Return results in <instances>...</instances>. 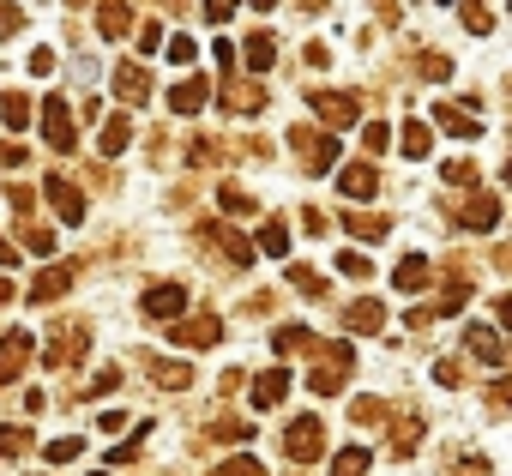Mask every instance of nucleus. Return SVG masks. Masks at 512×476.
<instances>
[{"label":"nucleus","instance_id":"f257e3e1","mask_svg":"<svg viewBox=\"0 0 512 476\" xmlns=\"http://www.w3.org/2000/svg\"><path fill=\"white\" fill-rule=\"evenodd\" d=\"M350 368H356V350H350V344H320V350H314L308 392H314V398H338V392L350 386Z\"/></svg>","mask_w":512,"mask_h":476},{"label":"nucleus","instance_id":"f03ea898","mask_svg":"<svg viewBox=\"0 0 512 476\" xmlns=\"http://www.w3.org/2000/svg\"><path fill=\"white\" fill-rule=\"evenodd\" d=\"M290 145H296V157H302V169H308V175H326V169H338V133L290 127Z\"/></svg>","mask_w":512,"mask_h":476},{"label":"nucleus","instance_id":"7ed1b4c3","mask_svg":"<svg viewBox=\"0 0 512 476\" xmlns=\"http://www.w3.org/2000/svg\"><path fill=\"white\" fill-rule=\"evenodd\" d=\"M284 452H290L296 464H314V458L326 452V422H314V416H296V422L284 428Z\"/></svg>","mask_w":512,"mask_h":476},{"label":"nucleus","instance_id":"20e7f679","mask_svg":"<svg viewBox=\"0 0 512 476\" xmlns=\"http://www.w3.org/2000/svg\"><path fill=\"white\" fill-rule=\"evenodd\" d=\"M308 109H314L326 127H356V115H362V103H356L350 91H320V85L308 91Z\"/></svg>","mask_w":512,"mask_h":476},{"label":"nucleus","instance_id":"39448f33","mask_svg":"<svg viewBox=\"0 0 512 476\" xmlns=\"http://www.w3.org/2000/svg\"><path fill=\"white\" fill-rule=\"evenodd\" d=\"M169 338L187 344V350H211V344L223 338V320H217V314H181V320L169 326Z\"/></svg>","mask_w":512,"mask_h":476},{"label":"nucleus","instance_id":"423d86ee","mask_svg":"<svg viewBox=\"0 0 512 476\" xmlns=\"http://www.w3.org/2000/svg\"><path fill=\"white\" fill-rule=\"evenodd\" d=\"M43 139H49V151H73V145H79L67 97H49V103H43Z\"/></svg>","mask_w":512,"mask_h":476},{"label":"nucleus","instance_id":"0eeeda50","mask_svg":"<svg viewBox=\"0 0 512 476\" xmlns=\"http://www.w3.org/2000/svg\"><path fill=\"white\" fill-rule=\"evenodd\" d=\"M43 193H49V205H55L61 223H85V193L67 175H43Z\"/></svg>","mask_w":512,"mask_h":476},{"label":"nucleus","instance_id":"6e6552de","mask_svg":"<svg viewBox=\"0 0 512 476\" xmlns=\"http://www.w3.org/2000/svg\"><path fill=\"white\" fill-rule=\"evenodd\" d=\"M31 332H7V338H0V386H13L25 368H31Z\"/></svg>","mask_w":512,"mask_h":476},{"label":"nucleus","instance_id":"1a4fd4ad","mask_svg":"<svg viewBox=\"0 0 512 476\" xmlns=\"http://www.w3.org/2000/svg\"><path fill=\"white\" fill-rule=\"evenodd\" d=\"M139 308H145V320H181L187 314V290L181 284H151Z\"/></svg>","mask_w":512,"mask_h":476},{"label":"nucleus","instance_id":"9d476101","mask_svg":"<svg viewBox=\"0 0 512 476\" xmlns=\"http://www.w3.org/2000/svg\"><path fill=\"white\" fill-rule=\"evenodd\" d=\"M73 278H79V266H73V260H61V266L37 272V284H31V302H37V308H43V302H61V296L73 290Z\"/></svg>","mask_w":512,"mask_h":476},{"label":"nucleus","instance_id":"9b49d317","mask_svg":"<svg viewBox=\"0 0 512 476\" xmlns=\"http://www.w3.org/2000/svg\"><path fill=\"white\" fill-rule=\"evenodd\" d=\"M458 223H464L470 235H482V229H494V223H500V199H494V193H470V199L458 205Z\"/></svg>","mask_w":512,"mask_h":476},{"label":"nucleus","instance_id":"f8f14e48","mask_svg":"<svg viewBox=\"0 0 512 476\" xmlns=\"http://www.w3.org/2000/svg\"><path fill=\"white\" fill-rule=\"evenodd\" d=\"M392 284H398L404 296H422V290L434 284V266H428V254H404V260H398V272H392Z\"/></svg>","mask_w":512,"mask_h":476},{"label":"nucleus","instance_id":"ddd939ff","mask_svg":"<svg viewBox=\"0 0 512 476\" xmlns=\"http://www.w3.org/2000/svg\"><path fill=\"white\" fill-rule=\"evenodd\" d=\"M344 326H350L356 338H374V332L386 326V302H374V296H362V302H350V308H344Z\"/></svg>","mask_w":512,"mask_h":476},{"label":"nucleus","instance_id":"4468645a","mask_svg":"<svg viewBox=\"0 0 512 476\" xmlns=\"http://www.w3.org/2000/svg\"><path fill=\"white\" fill-rule=\"evenodd\" d=\"M85 350H91V332H79V326H67V332H61V338H55V344L43 350V362H49V368H73V362H79Z\"/></svg>","mask_w":512,"mask_h":476},{"label":"nucleus","instance_id":"2eb2a0df","mask_svg":"<svg viewBox=\"0 0 512 476\" xmlns=\"http://www.w3.org/2000/svg\"><path fill=\"white\" fill-rule=\"evenodd\" d=\"M115 97L127 103V109H139V103H151V79H145V67H115Z\"/></svg>","mask_w":512,"mask_h":476},{"label":"nucleus","instance_id":"dca6fc26","mask_svg":"<svg viewBox=\"0 0 512 476\" xmlns=\"http://www.w3.org/2000/svg\"><path fill=\"white\" fill-rule=\"evenodd\" d=\"M205 103H211V85H205L199 73H187V79L169 91V109H175V115H199Z\"/></svg>","mask_w":512,"mask_h":476},{"label":"nucleus","instance_id":"f3484780","mask_svg":"<svg viewBox=\"0 0 512 476\" xmlns=\"http://www.w3.org/2000/svg\"><path fill=\"white\" fill-rule=\"evenodd\" d=\"M464 344H470V356H476V362H488V368H500V362H506V344H500V332H494V326H464Z\"/></svg>","mask_w":512,"mask_h":476},{"label":"nucleus","instance_id":"a211bd4d","mask_svg":"<svg viewBox=\"0 0 512 476\" xmlns=\"http://www.w3.org/2000/svg\"><path fill=\"white\" fill-rule=\"evenodd\" d=\"M139 368H145L157 386H169V392L193 386V368H187V362H169V356H139Z\"/></svg>","mask_w":512,"mask_h":476},{"label":"nucleus","instance_id":"6ab92c4d","mask_svg":"<svg viewBox=\"0 0 512 476\" xmlns=\"http://www.w3.org/2000/svg\"><path fill=\"white\" fill-rule=\"evenodd\" d=\"M344 229L356 235V242H386V235H392V217H380V211H344Z\"/></svg>","mask_w":512,"mask_h":476},{"label":"nucleus","instance_id":"aec40b11","mask_svg":"<svg viewBox=\"0 0 512 476\" xmlns=\"http://www.w3.org/2000/svg\"><path fill=\"white\" fill-rule=\"evenodd\" d=\"M434 127H446L452 139H482V121H476L470 109H458V103H440V109H434Z\"/></svg>","mask_w":512,"mask_h":476},{"label":"nucleus","instance_id":"412c9836","mask_svg":"<svg viewBox=\"0 0 512 476\" xmlns=\"http://www.w3.org/2000/svg\"><path fill=\"white\" fill-rule=\"evenodd\" d=\"M338 187H344L350 199H374V193H380V169H374V163H344Z\"/></svg>","mask_w":512,"mask_h":476},{"label":"nucleus","instance_id":"4be33fe9","mask_svg":"<svg viewBox=\"0 0 512 476\" xmlns=\"http://www.w3.org/2000/svg\"><path fill=\"white\" fill-rule=\"evenodd\" d=\"M223 109L229 115H260L266 109V85H223Z\"/></svg>","mask_w":512,"mask_h":476},{"label":"nucleus","instance_id":"5701e85b","mask_svg":"<svg viewBox=\"0 0 512 476\" xmlns=\"http://www.w3.org/2000/svg\"><path fill=\"white\" fill-rule=\"evenodd\" d=\"M127 145H133V121H127V115H109L103 133H97V151H103V157H121Z\"/></svg>","mask_w":512,"mask_h":476},{"label":"nucleus","instance_id":"b1692460","mask_svg":"<svg viewBox=\"0 0 512 476\" xmlns=\"http://www.w3.org/2000/svg\"><path fill=\"white\" fill-rule=\"evenodd\" d=\"M398 151H404L410 163H422V157L434 151V133H428V121H416V115H410V121H404V133H398Z\"/></svg>","mask_w":512,"mask_h":476},{"label":"nucleus","instance_id":"393cba45","mask_svg":"<svg viewBox=\"0 0 512 476\" xmlns=\"http://www.w3.org/2000/svg\"><path fill=\"white\" fill-rule=\"evenodd\" d=\"M97 31L103 37H127L133 31V7H127V0H103V7H97Z\"/></svg>","mask_w":512,"mask_h":476},{"label":"nucleus","instance_id":"a878e982","mask_svg":"<svg viewBox=\"0 0 512 476\" xmlns=\"http://www.w3.org/2000/svg\"><path fill=\"white\" fill-rule=\"evenodd\" d=\"M284 392H290V374H284V368H272V374H260V380H253V404H260V410L284 404Z\"/></svg>","mask_w":512,"mask_h":476},{"label":"nucleus","instance_id":"bb28decb","mask_svg":"<svg viewBox=\"0 0 512 476\" xmlns=\"http://www.w3.org/2000/svg\"><path fill=\"white\" fill-rule=\"evenodd\" d=\"M260 254H272V260H284L290 254V229H284V217H266L260 223V242H253Z\"/></svg>","mask_w":512,"mask_h":476},{"label":"nucleus","instance_id":"cd10ccee","mask_svg":"<svg viewBox=\"0 0 512 476\" xmlns=\"http://www.w3.org/2000/svg\"><path fill=\"white\" fill-rule=\"evenodd\" d=\"M272 350H278V356H296V350H314V332H308V326H278V332H272Z\"/></svg>","mask_w":512,"mask_h":476},{"label":"nucleus","instance_id":"c85d7f7f","mask_svg":"<svg viewBox=\"0 0 512 476\" xmlns=\"http://www.w3.org/2000/svg\"><path fill=\"white\" fill-rule=\"evenodd\" d=\"M217 248H223V260H229L235 272H247V266H253V242H241L235 229H223V235H217Z\"/></svg>","mask_w":512,"mask_h":476},{"label":"nucleus","instance_id":"c756f323","mask_svg":"<svg viewBox=\"0 0 512 476\" xmlns=\"http://www.w3.org/2000/svg\"><path fill=\"white\" fill-rule=\"evenodd\" d=\"M241 55H247V67H253V73H266V67L278 61V43L260 31V37H247V49H241Z\"/></svg>","mask_w":512,"mask_h":476},{"label":"nucleus","instance_id":"7c9ffc66","mask_svg":"<svg viewBox=\"0 0 512 476\" xmlns=\"http://www.w3.org/2000/svg\"><path fill=\"white\" fill-rule=\"evenodd\" d=\"M19 242H25L37 260H49V254H55V229H43V223H19Z\"/></svg>","mask_w":512,"mask_h":476},{"label":"nucleus","instance_id":"2f4dec72","mask_svg":"<svg viewBox=\"0 0 512 476\" xmlns=\"http://www.w3.org/2000/svg\"><path fill=\"white\" fill-rule=\"evenodd\" d=\"M470 296H476V290H470V278H452V284H446V290H440V302H434V308H428V314H458V308H464V302H470Z\"/></svg>","mask_w":512,"mask_h":476},{"label":"nucleus","instance_id":"473e14b6","mask_svg":"<svg viewBox=\"0 0 512 476\" xmlns=\"http://www.w3.org/2000/svg\"><path fill=\"white\" fill-rule=\"evenodd\" d=\"M422 434H428V428H422V416H404V422H398V434H392V452H398V458H410V452L422 446Z\"/></svg>","mask_w":512,"mask_h":476},{"label":"nucleus","instance_id":"72a5a7b5","mask_svg":"<svg viewBox=\"0 0 512 476\" xmlns=\"http://www.w3.org/2000/svg\"><path fill=\"white\" fill-rule=\"evenodd\" d=\"M0 121H7L13 133H25V127H31V97H19V91H7V103H0Z\"/></svg>","mask_w":512,"mask_h":476},{"label":"nucleus","instance_id":"f704fd0d","mask_svg":"<svg viewBox=\"0 0 512 476\" xmlns=\"http://www.w3.org/2000/svg\"><path fill=\"white\" fill-rule=\"evenodd\" d=\"M217 211H229V217H253L260 205H253V193H241V187H217Z\"/></svg>","mask_w":512,"mask_h":476},{"label":"nucleus","instance_id":"c9c22d12","mask_svg":"<svg viewBox=\"0 0 512 476\" xmlns=\"http://www.w3.org/2000/svg\"><path fill=\"white\" fill-rule=\"evenodd\" d=\"M464 25H470L476 37H488V31H494V7H488V0H464Z\"/></svg>","mask_w":512,"mask_h":476},{"label":"nucleus","instance_id":"e433bc0d","mask_svg":"<svg viewBox=\"0 0 512 476\" xmlns=\"http://www.w3.org/2000/svg\"><path fill=\"white\" fill-rule=\"evenodd\" d=\"M7 199H13L19 223H37V199H31V187H25V181H7Z\"/></svg>","mask_w":512,"mask_h":476},{"label":"nucleus","instance_id":"4c0bfd02","mask_svg":"<svg viewBox=\"0 0 512 476\" xmlns=\"http://www.w3.org/2000/svg\"><path fill=\"white\" fill-rule=\"evenodd\" d=\"M362 470H368V452H362V446H344V452L332 458V476H362Z\"/></svg>","mask_w":512,"mask_h":476},{"label":"nucleus","instance_id":"58836bf2","mask_svg":"<svg viewBox=\"0 0 512 476\" xmlns=\"http://www.w3.org/2000/svg\"><path fill=\"white\" fill-rule=\"evenodd\" d=\"M25 446H31V428H19V422H13V428H0V458H19Z\"/></svg>","mask_w":512,"mask_h":476},{"label":"nucleus","instance_id":"ea45409f","mask_svg":"<svg viewBox=\"0 0 512 476\" xmlns=\"http://www.w3.org/2000/svg\"><path fill=\"white\" fill-rule=\"evenodd\" d=\"M211 476H266V464H260V458H223Z\"/></svg>","mask_w":512,"mask_h":476},{"label":"nucleus","instance_id":"a19ab883","mask_svg":"<svg viewBox=\"0 0 512 476\" xmlns=\"http://www.w3.org/2000/svg\"><path fill=\"white\" fill-rule=\"evenodd\" d=\"M416 73H422L428 85H440V79H452V61H446V55H422V61H416Z\"/></svg>","mask_w":512,"mask_h":476},{"label":"nucleus","instance_id":"79ce46f5","mask_svg":"<svg viewBox=\"0 0 512 476\" xmlns=\"http://www.w3.org/2000/svg\"><path fill=\"white\" fill-rule=\"evenodd\" d=\"M386 145H392V127H386V121H368V133H362V151H368V157H380Z\"/></svg>","mask_w":512,"mask_h":476},{"label":"nucleus","instance_id":"37998d69","mask_svg":"<svg viewBox=\"0 0 512 476\" xmlns=\"http://www.w3.org/2000/svg\"><path fill=\"white\" fill-rule=\"evenodd\" d=\"M338 272H344V278H362V284H368V278H374V260H368V254H338Z\"/></svg>","mask_w":512,"mask_h":476},{"label":"nucleus","instance_id":"c03bdc74","mask_svg":"<svg viewBox=\"0 0 512 476\" xmlns=\"http://www.w3.org/2000/svg\"><path fill=\"white\" fill-rule=\"evenodd\" d=\"M290 278H296V290H302V296H326V278H320L314 266H290Z\"/></svg>","mask_w":512,"mask_h":476},{"label":"nucleus","instance_id":"a18cd8bd","mask_svg":"<svg viewBox=\"0 0 512 476\" xmlns=\"http://www.w3.org/2000/svg\"><path fill=\"white\" fill-rule=\"evenodd\" d=\"M380 416H386V404H380V398H356V404H350V422H362V428H374Z\"/></svg>","mask_w":512,"mask_h":476},{"label":"nucleus","instance_id":"49530a36","mask_svg":"<svg viewBox=\"0 0 512 476\" xmlns=\"http://www.w3.org/2000/svg\"><path fill=\"white\" fill-rule=\"evenodd\" d=\"M211 434H217V440H253V422H235V416H217V422H211Z\"/></svg>","mask_w":512,"mask_h":476},{"label":"nucleus","instance_id":"de8ad7c7","mask_svg":"<svg viewBox=\"0 0 512 476\" xmlns=\"http://www.w3.org/2000/svg\"><path fill=\"white\" fill-rule=\"evenodd\" d=\"M43 458H49V464H73V458H79V440H73V434H61V440H49V446H43Z\"/></svg>","mask_w":512,"mask_h":476},{"label":"nucleus","instance_id":"09e8293b","mask_svg":"<svg viewBox=\"0 0 512 476\" xmlns=\"http://www.w3.org/2000/svg\"><path fill=\"white\" fill-rule=\"evenodd\" d=\"M440 175H446V181H452V187H464V193H470V187H476V181H482V175H476V163H446V169H440Z\"/></svg>","mask_w":512,"mask_h":476},{"label":"nucleus","instance_id":"8fccbe9b","mask_svg":"<svg viewBox=\"0 0 512 476\" xmlns=\"http://www.w3.org/2000/svg\"><path fill=\"white\" fill-rule=\"evenodd\" d=\"M25 31V13L13 7V0H0V37H19Z\"/></svg>","mask_w":512,"mask_h":476},{"label":"nucleus","instance_id":"3c124183","mask_svg":"<svg viewBox=\"0 0 512 476\" xmlns=\"http://www.w3.org/2000/svg\"><path fill=\"white\" fill-rule=\"evenodd\" d=\"M446 476H488V458L482 452H470V458H452V470Z\"/></svg>","mask_w":512,"mask_h":476},{"label":"nucleus","instance_id":"603ef678","mask_svg":"<svg viewBox=\"0 0 512 476\" xmlns=\"http://www.w3.org/2000/svg\"><path fill=\"white\" fill-rule=\"evenodd\" d=\"M139 49H145V55H151V49H163V25H157V19H145V25H139Z\"/></svg>","mask_w":512,"mask_h":476},{"label":"nucleus","instance_id":"864d4df0","mask_svg":"<svg viewBox=\"0 0 512 476\" xmlns=\"http://www.w3.org/2000/svg\"><path fill=\"white\" fill-rule=\"evenodd\" d=\"M193 55H199V49H193L187 37H175V43H169V61H175V67H193Z\"/></svg>","mask_w":512,"mask_h":476},{"label":"nucleus","instance_id":"5fc2aeb1","mask_svg":"<svg viewBox=\"0 0 512 476\" xmlns=\"http://www.w3.org/2000/svg\"><path fill=\"white\" fill-rule=\"evenodd\" d=\"M31 73L49 79V73H55V49H31Z\"/></svg>","mask_w":512,"mask_h":476},{"label":"nucleus","instance_id":"6e6d98bb","mask_svg":"<svg viewBox=\"0 0 512 476\" xmlns=\"http://www.w3.org/2000/svg\"><path fill=\"white\" fill-rule=\"evenodd\" d=\"M235 7H241V0H205V19H211V25H223Z\"/></svg>","mask_w":512,"mask_h":476},{"label":"nucleus","instance_id":"4d7b16f0","mask_svg":"<svg viewBox=\"0 0 512 476\" xmlns=\"http://www.w3.org/2000/svg\"><path fill=\"white\" fill-rule=\"evenodd\" d=\"M115 386H121V374H115V368H103V374L91 380V398H103V392H115Z\"/></svg>","mask_w":512,"mask_h":476},{"label":"nucleus","instance_id":"13d9d810","mask_svg":"<svg viewBox=\"0 0 512 476\" xmlns=\"http://www.w3.org/2000/svg\"><path fill=\"white\" fill-rule=\"evenodd\" d=\"M211 55H217V73H223V79H229V67H235V49H229V43H223V37H217V49H211Z\"/></svg>","mask_w":512,"mask_h":476},{"label":"nucleus","instance_id":"bf43d9fd","mask_svg":"<svg viewBox=\"0 0 512 476\" xmlns=\"http://www.w3.org/2000/svg\"><path fill=\"white\" fill-rule=\"evenodd\" d=\"M302 223H308V235H326V211H320V205H308Z\"/></svg>","mask_w":512,"mask_h":476},{"label":"nucleus","instance_id":"052dcab7","mask_svg":"<svg viewBox=\"0 0 512 476\" xmlns=\"http://www.w3.org/2000/svg\"><path fill=\"white\" fill-rule=\"evenodd\" d=\"M434 380H440V386H458L464 374H458V362H434Z\"/></svg>","mask_w":512,"mask_h":476},{"label":"nucleus","instance_id":"680f3d73","mask_svg":"<svg viewBox=\"0 0 512 476\" xmlns=\"http://www.w3.org/2000/svg\"><path fill=\"white\" fill-rule=\"evenodd\" d=\"M25 163V145H0V169H19Z\"/></svg>","mask_w":512,"mask_h":476},{"label":"nucleus","instance_id":"e2e57ef3","mask_svg":"<svg viewBox=\"0 0 512 476\" xmlns=\"http://www.w3.org/2000/svg\"><path fill=\"white\" fill-rule=\"evenodd\" d=\"M0 266H19V248L13 242H0Z\"/></svg>","mask_w":512,"mask_h":476},{"label":"nucleus","instance_id":"0e129e2a","mask_svg":"<svg viewBox=\"0 0 512 476\" xmlns=\"http://www.w3.org/2000/svg\"><path fill=\"white\" fill-rule=\"evenodd\" d=\"M247 7H260V13H272V7H278V0H247Z\"/></svg>","mask_w":512,"mask_h":476},{"label":"nucleus","instance_id":"69168bd1","mask_svg":"<svg viewBox=\"0 0 512 476\" xmlns=\"http://www.w3.org/2000/svg\"><path fill=\"white\" fill-rule=\"evenodd\" d=\"M0 302H13V284H7V278H0Z\"/></svg>","mask_w":512,"mask_h":476},{"label":"nucleus","instance_id":"338daca9","mask_svg":"<svg viewBox=\"0 0 512 476\" xmlns=\"http://www.w3.org/2000/svg\"><path fill=\"white\" fill-rule=\"evenodd\" d=\"M67 7H85V0H67Z\"/></svg>","mask_w":512,"mask_h":476},{"label":"nucleus","instance_id":"774afa93","mask_svg":"<svg viewBox=\"0 0 512 476\" xmlns=\"http://www.w3.org/2000/svg\"><path fill=\"white\" fill-rule=\"evenodd\" d=\"M91 476H109V470H91Z\"/></svg>","mask_w":512,"mask_h":476}]
</instances>
